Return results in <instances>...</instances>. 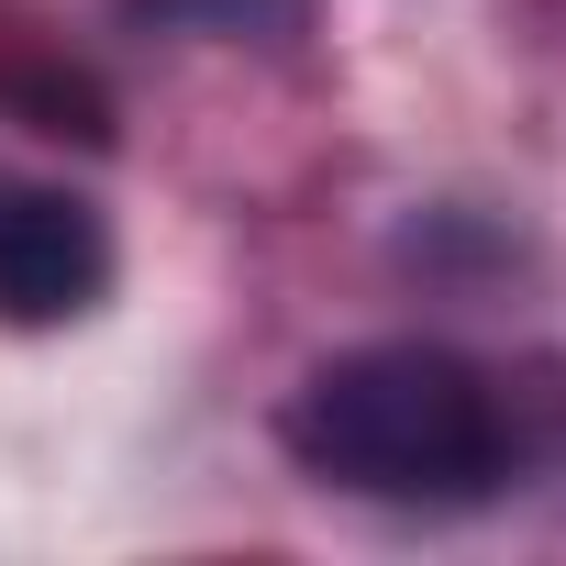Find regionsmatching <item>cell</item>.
Returning <instances> with one entry per match:
<instances>
[{"label":"cell","instance_id":"obj_1","mask_svg":"<svg viewBox=\"0 0 566 566\" xmlns=\"http://www.w3.org/2000/svg\"><path fill=\"white\" fill-rule=\"evenodd\" d=\"M290 455L356 500H478L511 455L500 389L444 345H356L290 389Z\"/></svg>","mask_w":566,"mask_h":566},{"label":"cell","instance_id":"obj_2","mask_svg":"<svg viewBox=\"0 0 566 566\" xmlns=\"http://www.w3.org/2000/svg\"><path fill=\"white\" fill-rule=\"evenodd\" d=\"M101 290H112V233L78 189H0V323L56 334L101 312Z\"/></svg>","mask_w":566,"mask_h":566},{"label":"cell","instance_id":"obj_3","mask_svg":"<svg viewBox=\"0 0 566 566\" xmlns=\"http://www.w3.org/2000/svg\"><path fill=\"white\" fill-rule=\"evenodd\" d=\"M312 0H134V23L167 34H211V45H290Z\"/></svg>","mask_w":566,"mask_h":566}]
</instances>
